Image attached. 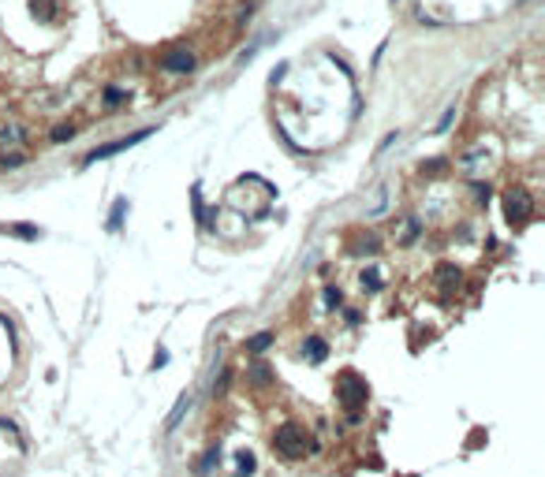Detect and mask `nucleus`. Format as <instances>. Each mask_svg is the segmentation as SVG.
Returning <instances> with one entry per match:
<instances>
[{
    "mask_svg": "<svg viewBox=\"0 0 545 477\" xmlns=\"http://www.w3.org/2000/svg\"><path fill=\"white\" fill-rule=\"evenodd\" d=\"M272 452H277L280 459H288V462L306 459V452H314L306 425H299V421H284V425H277V433H272Z\"/></svg>",
    "mask_w": 545,
    "mask_h": 477,
    "instance_id": "nucleus-1",
    "label": "nucleus"
},
{
    "mask_svg": "<svg viewBox=\"0 0 545 477\" xmlns=\"http://www.w3.org/2000/svg\"><path fill=\"white\" fill-rule=\"evenodd\" d=\"M366 399H370V384L362 380L355 369H344V373L336 377V403L352 414V421H359V410L366 406Z\"/></svg>",
    "mask_w": 545,
    "mask_h": 477,
    "instance_id": "nucleus-2",
    "label": "nucleus"
},
{
    "mask_svg": "<svg viewBox=\"0 0 545 477\" xmlns=\"http://www.w3.org/2000/svg\"><path fill=\"white\" fill-rule=\"evenodd\" d=\"M530 217H534V198L527 191L512 187L504 194V220H508L512 228H523V224H530Z\"/></svg>",
    "mask_w": 545,
    "mask_h": 477,
    "instance_id": "nucleus-3",
    "label": "nucleus"
},
{
    "mask_svg": "<svg viewBox=\"0 0 545 477\" xmlns=\"http://www.w3.org/2000/svg\"><path fill=\"white\" fill-rule=\"evenodd\" d=\"M146 135H150V127H142V131H135V135H124V138H112L109 145H97V150H90L83 164H94V161H105V157H116V153L131 150V145H138V142H142V138H146Z\"/></svg>",
    "mask_w": 545,
    "mask_h": 477,
    "instance_id": "nucleus-4",
    "label": "nucleus"
},
{
    "mask_svg": "<svg viewBox=\"0 0 545 477\" xmlns=\"http://www.w3.org/2000/svg\"><path fill=\"white\" fill-rule=\"evenodd\" d=\"M161 68L164 71H172V75H187L191 68H194V52L187 49V45H172L161 56Z\"/></svg>",
    "mask_w": 545,
    "mask_h": 477,
    "instance_id": "nucleus-5",
    "label": "nucleus"
},
{
    "mask_svg": "<svg viewBox=\"0 0 545 477\" xmlns=\"http://www.w3.org/2000/svg\"><path fill=\"white\" fill-rule=\"evenodd\" d=\"M460 280H463V276H460V269H456V265H452V261L437 265V287L445 291V295H452V291L460 287Z\"/></svg>",
    "mask_w": 545,
    "mask_h": 477,
    "instance_id": "nucleus-6",
    "label": "nucleus"
},
{
    "mask_svg": "<svg viewBox=\"0 0 545 477\" xmlns=\"http://www.w3.org/2000/svg\"><path fill=\"white\" fill-rule=\"evenodd\" d=\"M30 11L37 23H56L60 16V0H30Z\"/></svg>",
    "mask_w": 545,
    "mask_h": 477,
    "instance_id": "nucleus-7",
    "label": "nucleus"
},
{
    "mask_svg": "<svg viewBox=\"0 0 545 477\" xmlns=\"http://www.w3.org/2000/svg\"><path fill=\"white\" fill-rule=\"evenodd\" d=\"M303 358H310V362H325V358H329V343L321 336H310L303 343Z\"/></svg>",
    "mask_w": 545,
    "mask_h": 477,
    "instance_id": "nucleus-8",
    "label": "nucleus"
},
{
    "mask_svg": "<svg viewBox=\"0 0 545 477\" xmlns=\"http://www.w3.org/2000/svg\"><path fill=\"white\" fill-rule=\"evenodd\" d=\"M0 235H11V238H37L42 228L37 224H0Z\"/></svg>",
    "mask_w": 545,
    "mask_h": 477,
    "instance_id": "nucleus-9",
    "label": "nucleus"
},
{
    "mask_svg": "<svg viewBox=\"0 0 545 477\" xmlns=\"http://www.w3.org/2000/svg\"><path fill=\"white\" fill-rule=\"evenodd\" d=\"M187 410H191V395H179V403H176V410H172V414H168V421H164V429H168V433H172V429L179 425V418H184V414H187Z\"/></svg>",
    "mask_w": 545,
    "mask_h": 477,
    "instance_id": "nucleus-10",
    "label": "nucleus"
},
{
    "mask_svg": "<svg viewBox=\"0 0 545 477\" xmlns=\"http://www.w3.org/2000/svg\"><path fill=\"white\" fill-rule=\"evenodd\" d=\"M269 347H272V332H258V336L246 339V351H251V354H262Z\"/></svg>",
    "mask_w": 545,
    "mask_h": 477,
    "instance_id": "nucleus-11",
    "label": "nucleus"
},
{
    "mask_svg": "<svg viewBox=\"0 0 545 477\" xmlns=\"http://www.w3.org/2000/svg\"><path fill=\"white\" fill-rule=\"evenodd\" d=\"M236 470H239V473H254V470H258L254 455H251V452H239V455H236Z\"/></svg>",
    "mask_w": 545,
    "mask_h": 477,
    "instance_id": "nucleus-12",
    "label": "nucleus"
},
{
    "mask_svg": "<svg viewBox=\"0 0 545 477\" xmlns=\"http://www.w3.org/2000/svg\"><path fill=\"white\" fill-rule=\"evenodd\" d=\"M217 459H220V447H210V452L202 455V462H198V473H210L217 466Z\"/></svg>",
    "mask_w": 545,
    "mask_h": 477,
    "instance_id": "nucleus-13",
    "label": "nucleus"
},
{
    "mask_svg": "<svg viewBox=\"0 0 545 477\" xmlns=\"http://www.w3.org/2000/svg\"><path fill=\"white\" fill-rule=\"evenodd\" d=\"M71 135H75V127H71V123H60V127H53V135H49V142H56V145H60V142H68Z\"/></svg>",
    "mask_w": 545,
    "mask_h": 477,
    "instance_id": "nucleus-14",
    "label": "nucleus"
},
{
    "mask_svg": "<svg viewBox=\"0 0 545 477\" xmlns=\"http://www.w3.org/2000/svg\"><path fill=\"white\" fill-rule=\"evenodd\" d=\"M251 377H254V384H269V377H272V373H269V366L258 362V366L251 369Z\"/></svg>",
    "mask_w": 545,
    "mask_h": 477,
    "instance_id": "nucleus-15",
    "label": "nucleus"
},
{
    "mask_svg": "<svg viewBox=\"0 0 545 477\" xmlns=\"http://www.w3.org/2000/svg\"><path fill=\"white\" fill-rule=\"evenodd\" d=\"M16 138H23V131H19V127H8V131H0V145H16Z\"/></svg>",
    "mask_w": 545,
    "mask_h": 477,
    "instance_id": "nucleus-16",
    "label": "nucleus"
},
{
    "mask_svg": "<svg viewBox=\"0 0 545 477\" xmlns=\"http://www.w3.org/2000/svg\"><path fill=\"white\" fill-rule=\"evenodd\" d=\"M228 380H232V373L224 369V373H220V380L213 384V395H224V392H228Z\"/></svg>",
    "mask_w": 545,
    "mask_h": 477,
    "instance_id": "nucleus-17",
    "label": "nucleus"
},
{
    "mask_svg": "<svg viewBox=\"0 0 545 477\" xmlns=\"http://www.w3.org/2000/svg\"><path fill=\"white\" fill-rule=\"evenodd\" d=\"M105 101H109V104H120V101H127V94H124V90H109Z\"/></svg>",
    "mask_w": 545,
    "mask_h": 477,
    "instance_id": "nucleus-18",
    "label": "nucleus"
},
{
    "mask_svg": "<svg viewBox=\"0 0 545 477\" xmlns=\"http://www.w3.org/2000/svg\"><path fill=\"white\" fill-rule=\"evenodd\" d=\"M124 209H127V202H116V213H112V220H109V224H112V228H116V224H120V217H124Z\"/></svg>",
    "mask_w": 545,
    "mask_h": 477,
    "instance_id": "nucleus-19",
    "label": "nucleus"
},
{
    "mask_svg": "<svg viewBox=\"0 0 545 477\" xmlns=\"http://www.w3.org/2000/svg\"><path fill=\"white\" fill-rule=\"evenodd\" d=\"M325 298H329V306H340V291H336V287L325 291Z\"/></svg>",
    "mask_w": 545,
    "mask_h": 477,
    "instance_id": "nucleus-20",
    "label": "nucleus"
}]
</instances>
